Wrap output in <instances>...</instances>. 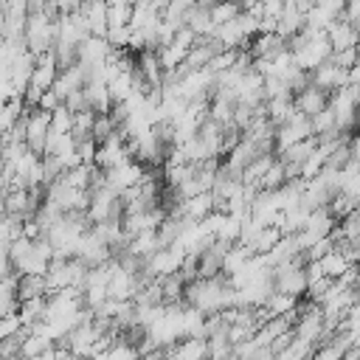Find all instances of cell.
Wrapping results in <instances>:
<instances>
[{"label": "cell", "mask_w": 360, "mask_h": 360, "mask_svg": "<svg viewBox=\"0 0 360 360\" xmlns=\"http://www.w3.org/2000/svg\"><path fill=\"white\" fill-rule=\"evenodd\" d=\"M163 278V301L166 304H174V301H186V278L177 273H169V276H160Z\"/></svg>", "instance_id": "cell-15"}, {"label": "cell", "mask_w": 360, "mask_h": 360, "mask_svg": "<svg viewBox=\"0 0 360 360\" xmlns=\"http://www.w3.org/2000/svg\"><path fill=\"white\" fill-rule=\"evenodd\" d=\"M186 25H191L200 37H208L217 31V22L211 17V8H202V6H194L188 14H186Z\"/></svg>", "instance_id": "cell-12"}, {"label": "cell", "mask_w": 360, "mask_h": 360, "mask_svg": "<svg viewBox=\"0 0 360 360\" xmlns=\"http://www.w3.org/2000/svg\"><path fill=\"white\" fill-rule=\"evenodd\" d=\"M318 262L323 264V273H326V276H332V278L343 276V273H346V267L352 264V262H349L338 248H335V250H329V253H326L323 259H318Z\"/></svg>", "instance_id": "cell-19"}, {"label": "cell", "mask_w": 360, "mask_h": 360, "mask_svg": "<svg viewBox=\"0 0 360 360\" xmlns=\"http://www.w3.org/2000/svg\"><path fill=\"white\" fill-rule=\"evenodd\" d=\"M236 56H239V48H225V51H219L214 59H211V70L214 73H222V70H231L233 65H236Z\"/></svg>", "instance_id": "cell-24"}, {"label": "cell", "mask_w": 360, "mask_h": 360, "mask_svg": "<svg viewBox=\"0 0 360 360\" xmlns=\"http://www.w3.org/2000/svg\"><path fill=\"white\" fill-rule=\"evenodd\" d=\"M309 135H315L312 118H309V115H304V112H298L295 118H290L287 124H281V127L276 129V155H278V152H284L287 146H292V143H298V141L309 138Z\"/></svg>", "instance_id": "cell-2"}, {"label": "cell", "mask_w": 360, "mask_h": 360, "mask_svg": "<svg viewBox=\"0 0 360 360\" xmlns=\"http://www.w3.org/2000/svg\"><path fill=\"white\" fill-rule=\"evenodd\" d=\"M112 132H118V124H115L112 112H98V115H96V124H93V138H96L98 143H104Z\"/></svg>", "instance_id": "cell-23"}, {"label": "cell", "mask_w": 360, "mask_h": 360, "mask_svg": "<svg viewBox=\"0 0 360 360\" xmlns=\"http://www.w3.org/2000/svg\"><path fill=\"white\" fill-rule=\"evenodd\" d=\"M96 115H98V112H96L93 107L76 110V112H73V135H76V138H87V135H93Z\"/></svg>", "instance_id": "cell-17"}, {"label": "cell", "mask_w": 360, "mask_h": 360, "mask_svg": "<svg viewBox=\"0 0 360 360\" xmlns=\"http://www.w3.org/2000/svg\"><path fill=\"white\" fill-rule=\"evenodd\" d=\"M186 253H188V250H186L180 242L166 245V248L155 250V253L143 262V273H149V276H169V273H177V270L183 267Z\"/></svg>", "instance_id": "cell-1"}, {"label": "cell", "mask_w": 360, "mask_h": 360, "mask_svg": "<svg viewBox=\"0 0 360 360\" xmlns=\"http://www.w3.org/2000/svg\"><path fill=\"white\" fill-rule=\"evenodd\" d=\"M239 14H242V3H239V0H219L217 6H211V17H214L217 25L231 22V20L239 17Z\"/></svg>", "instance_id": "cell-20"}, {"label": "cell", "mask_w": 360, "mask_h": 360, "mask_svg": "<svg viewBox=\"0 0 360 360\" xmlns=\"http://www.w3.org/2000/svg\"><path fill=\"white\" fill-rule=\"evenodd\" d=\"M326 37L332 42V51H343V48H357L360 45V28H354L343 14L329 22Z\"/></svg>", "instance_id": "cell-7"}, {"label": "cell", "mask_w": 360, "mask_h": 360, "mask_svg": "<svg viewBox=\"0 0 360 360\" xmlns=\"http://www.w3.org/2000/svg\"><path fill=\"white\" fill-rule=\"evenodd\" d=\"M343 17H346L354 28H360V0H346V6H343Z\"/></svg>", "instance_id": "cell-31"}, {"label": "cell", "mask_w": 360, "mask_h": 360, "mask_svg": "<svg viewBox=\"0 0 360 360\" xmlns=\"http://www.w3.org/2000/svg\"><path fill=\"white\" fill-rule=\"evenodd\" d=\"M329 211H332L338 219H343V217H349L352 211H357V197H352V194H346V191H335L332 200H329Z\"/></svg>", "instance_id": "cell-18"}, {"label": "cell", "mask_w": 360, "mask_h": 360, "mask_svg": "<svg viewBox=\"0 0 360 360\" xmlns=\"http://www.w3.org/2000/svg\"><path fill=\"white\" fill-rule=\"evenodd\" d=\"M163 248V242H160V233L158 231H143V233H138V236H132L129 239V245H127V250H132L135 256H141V259H149L155 250H160Z\"/></svg>", "instance_id": "cell-11"}, {"label": "cell", "mask_w": 360, "mask_h": 360, "mask_svg": "<svg viewBox=\"0 0 360 360\" xmlns=\"http://www.w3.org/2000/svg\"><path fill=\"white\" fill-rule=\"evenodd\" d=\"M25 124H28V146H31L37 155H45L48 135H51V110L31 107L28 115H25Z\"/></svg>", "instance_id": "cell-3"}, {"label": "cell", "mask_w": 360, "mask_h": 360, "mask_svg": "<svg viewBox=\"0 0 360 360\" xmlns=\"http://www.w3.org/2000/svg\"><path fill=\"white\" fill-rule=\"evenodd\" d=\"M332 59L340 65V68H352L357 59H360V45L357 48H343V51H335Z\"/></svg>", "instance_id": "cell-29"}, {"label": "cell", "mask_w": 360, "mask_h": 360, "mask_svg": "<svg viewBox=\"0 0 360 360\" xmlns=\"http://www.w3.org/2000/svg\"><path fill=\"white\" fill-rule=\"evenodd\" d=\"M22 326H25V323H22L20 312H8V315H0V338H11V335H17Z\"/></svg>", "instance_id": "cell-27"}, {"label": "cell", "mask_w": 360, "mask_h": 360, "mask_svg": "<svg viewBox=\"0 0 360 360\" xmlns=\"http://www.w3.org/2000/svg\"><path fill=\"white\" fill-rule=\"evenodd\" d=\"M59 104H62V96H59L53 87H51V90H45V93H42V98H39V107H42V110H56Z\"/></svg>", "instance_id": "cell-32"}, {"label": "cell", "mask_w": 360, "mask_h": 360, "mask_svg": "<svg viewBox=\"0 0 360 360\" xmlns=\"http://www.w3.org/2000/svg\"><path fill=\"white\" fill-rule=\"evenodd\" d=\"M287 183V169H284V160L276 158V163L264 172V177L259 180V188H281Z\"/></svg>", "instance_id": "cell-22"}, {"label": "cell", "mask_w": 360, "mask_h": 360, "mask_svg": "<svg viewBox=\"0 0 360 360\" xmlns=\"http://www.w3.org/2000/svg\"><path fill=\"white\" fill-rule=\"evenodd\" d=\"M329 101H332V93L323 90V87H318L315 82H309L304 90L295 93V107H298L304 115H309V118H315L321 110H326Z\"/></svg>", "instance_id": "cell-6"}, {"label": "cell", "mask_w": 360, "mask_h": 360, "mask_svg": "<svg viewBox=\"0 0 360 360\" xmlns=\"http://www.w3.org/2000/svg\"><path fill=\"white\" fill-rule=\"evenodd\" d=\"M312 127H315V135H321V132H326V129H332V127H340V124H338V115H335V110H332V104H329L326 110H321V112L312 118Z\"/></svg>", "instance_id": "cell-25"}, {"label": "cell", "mask_w": 360, "mask_h": 360, "mask_svg": "<svg viewBox=\"0 0 360 360\" xmlns=\"http://www.w3.org/2000/svg\"><path fill=\"white\" fill-rule=\"evenodd\" d=\"M186 56H188V48H183V45H177V42H169V45H163V48L158 51V59H160L163 70H172V68L183 65Z\"/></svg>", "instance_id": "cell-16"}, {"label": "cell", "mask_w": 360, "mask_h": 360, "mask_svg": "<svg viewBox=\"0 0 360 360\" xmlns=\"http://www.w3.org/2000/svg\"><path fill=\"white\" fill-rule=\"evenodd\" d=\"M200 256H202V253H197V250H188V253H186L183 267H180V276H183L186 281L200 278Z\"/></svg>", "instance_id": "cell-26"}, {"label": "cell", "mask_w": 360, "mask_h": 360, "mask_svg": "<svg viewBox=\"0 0 360 360\" xmlns=\"http://www.w3.org/2000/svg\"><path fill=\"white\" fill-rule=\"evenodd\" d=\"M180 202H183V214H186L188 222H202L208 214L217 211L211 191H200V194H194V197H188V200H180Z\"/></svg>", "instance_id": "cell-9"}, {"label": "cell", "mask_w": 360, "mask_h": 360, "mask_svg": "<svg viewBox=\"0 0 360 360\" xmlns=\"http://www.w3.org/2000/svg\"><path fill=\"white\" fill-rule=\"evenodd\" d=\"M281 236H284V231H281L276 222H267V225L256 233V239H253L250 245L256 248V253H270V250L278 245V239H281Z\"/></svg>", "instance_id": "cell-14"}, {"label": "cell", "mask_w": 360, "mask_h": 360, "mask_svg": "<svg viewBox=\"0 0 360 360\" xmlns=\"http://www.w3.org/2000/svg\"><path fill=\"white\" fill-rule=\"evenodd\" d=\"M315 149H318V135H309V138L287 146L284 152H278V158L281 160H298V163H304L309 155H315Z\"/></svg>", "instance_id": "cell-13"}, {"label": "cell", "mask_w": 360, "mask_h": 360, "mask_svg": "<svg viewBox=\"0 0 360 360\" xmlns=\"http://www.w3.org/2000/svg\"><path fill=\"white\" fill-rule=\"evenodd\" d=\"M51 132H73V110L65 101L51 110Z\"/></svg>", "instance_id": "cell-21"}, {"label": "cell", "mask_w": 360, "mask_h": 360, "mask_svg": "<svg viewBox=\"0 0 360 360\" xmlns=\"http://www.w3.org/2000/svg\"><path fill=\"white\" fill-rule=\"evenodd\" d=\"M65 104H68V107H70L73 112H76V110H84V107H90V101H87V93H84V87H82V90H73V93L68 96V101H65Z\"/></svg>", "instance_id": "cell-30"}, {"label": "cell", "mask_w": 360, "mask_h": 360, "mask_svg": "<svg viewBox=\"0 0 360 360\" xmlns=\"http://www.w3.org/2000/svg\"><path fill=\"white\" fill-rule=\"evenodd\" d=\"M208 354H211V357H231V354H233V343H231L225 335L208 338Z\"/></svg>", "instance_id": "cell-28"}, {"label": "cell", "mask_w": 360, "mask_h": 360, "mask_svg": "<svg viewBox=\"0 0 360 360\" xmlns=\"http://www.w3.org/2000/svg\"><path fill=\"white\" fill-rule=\"evenodd\" d=\"M312 82H315L318 87L329 90V93L343 90V87L349 84V68H340V65L329 56L323 65H318V68L312 70Z\"/></svg>", "instance_id": "cell-5"}, {"label": "cell", "mask_w": 360, "mask_h": 360, "mask_svg": "<svg viewBox=\"0 0 360 360\" xmlns=\"http://www.w3.org/2000/svg\"><path fill=\"white\" fill-rule=\"evenodd\" d=\"M304 28H307V14H304L298 6L287 3L284 11H281V17H278V34L290 42V37H295V34L304 31Z\"/></svg>", "instance_id": "cell-10"}, {"label": "cell", "mask_w": 360, "mask_h": 360, "mask_svg": "<svg viewBox=\"0 0 360 360\" xmlns=\"http://www.w3.org/2000/svg\"><path fill=\"white\" fill-rule=\"evenodd\" d=\"M59 70H62V68H59L56 53H53V51H45V53L37 56V68H34L31 84H37V87H42V90H51L53 82L59 79Z\"/></svg>", "instance_id": "cell-8"}, {"label": "cell", "mask_w": 360, "mask_h": 360, "mask_svg": "<svg viewBox=\"0 0 360 360\" xmlns=\"http://www.w3.org/2000/svg\"><path fill=\"white\" fill-rule=\"evenodd\" d=\"M143 166H141V160L135 158H129V160H124V163H118V166H112V169H107V186H112L118 194L124 191V188H129V186H138L141 180H143Z\"/></svg>", "instance_id": "cell-4"}]
</instances>
